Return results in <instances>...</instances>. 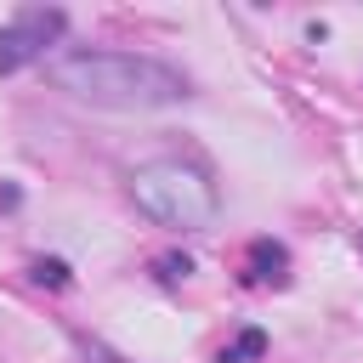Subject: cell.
<instances>
[{
  "label": "cell",
  "mask_w": 363,
  "mask_h": 363,
  "mask_svg": "<svg viewBox=\"0 0 363 363\" xmlns=\"http://www.w3.org/2000/svg\"><path fill=\"white\" fill-rule=\"evenodd\" d=\"M130 199L147 221L159 227H176V233H204L221 210L216 199V182L187 164V159H153V164H136L130 170Z\"/></svg>",
  "instance_id": "2"
},
{
  "label": "cell",
  "mask_w": 363,
  "mask_h": 363,
  "mask_svg": "<svg viewBox=\"0 0 363 363\" xmlns=\"http://www.w3.org/2000/svg\"><path fill=\"white\" fill-rule=\"evenodd\" d=\"M34 284H45V289H68V284H74V272H68V261L40 255V261H34Z\"/></svg>",
  "instance_id": "6"
},
{
  "label": "cell",
  "mask_w": 363,
  "mask_h": 363,
  "mask_svg": "<svg viewBox=\"0 0 363 363\" xmlns=\"http://www.w3.org/2000/svg\"><path fill=\"white\" fill-rule=\"evenodd\" d=\"M153 272H159V284H182V278H193V255H159Z\"/></svg>",
  "instance_id": "7"
},
{
  "label": "cell",
  "mask_w": 363,
  "mask_h": 363,
  "mask_svg": "<svg viewBox=\"0 0 363 363\" xmlns=\"http://www.w3.org/2000/svg\"><path fill=\"white\" fill-rule=\"evenodd\" d=\"M17 199H23L17 187H0V210H17Z\"/></svg>",
  "instance_id": "8"
},
{
  "label": "cell",
  "mask_w": 363,
  "mask_h": 363,
  "mask_svg": "<svg viewBox=\"0 0 363 363\" xmlns=\"http://www.w3.org/2000/svg\"><path fill=\"white\" fill-rule=\"evenodd\" d=\"M250 284H284L289 278V250L284 244H272V238H255L250 244V272H244Z\"/></svg>",
  "instance_id": "4"
},
{
  "label": "cell",
  "mask_w": 363,
  "mask_h": 363,
  "mask_svg": "<svg viewBox=\"0 0 363 363\" xmlns=\"http://www.w3.org/2000/svg\"><path fill=\"white\" fill-rule=\"evenodd\" d=\"M62 28H68V11H62V6H28V11H17V17L0 28V74H17L23 62L45 57V45H51Z\"/></svg>",
  "instance_id": "3"
},
{
  "label": "cell",
  "mask_w": 363,
  "mask_h": 363,
  "mask_svg": "<svg viewBox=\"0 0 363 363\" xmlns=\"http://www.w3.org/2000/svg\"><path fill=\"white\" fill-rule=\"evenodd\" d=\"M255 357H267V335H261V329H244L238 340H227V346L216 352V363H255Z\"/></svg>",
  "instance_id": "5"
},
{
  "label": "cell",
  "mask_w": 363,
  "mask_h": 363,
  "mask_svg": "<svg viewBox=\"0 0 363 363\" xmlns=\"http://www.w3.org/2000/svg\"><path fill=\"white\" fill-rule=\"evenodd\" d=\"M51 79L91 102V108H113V113H153V108H176L193 96V79L159 57H136V51H68L51 62Z\"/></svg>",
  "instance_id": "1"
}]
</instances>
